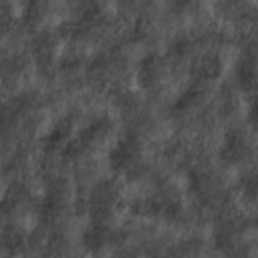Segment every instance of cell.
Returning <instances> with one entry per match:
<instances>
[{
	"instance_id": "cell-19",
	"label": "cell",
	"mask_w": 258,
	"mask_h": 258,
	"mask_svg": "<svg viewBox=\"0 0 258 258\" xmlns=\"http://www.w3.org/2000/svg\"><path fill=\"white\" fill-rule=\"evenodd\" d=\"M60 69L67 71V73H69V71H77V69H81V56H79V54H69V56H64Z\"/></svg>"
},
{
	"instance_id": "cell-14",
	"label": "cell",
	"mask_w": 258,
	"mask_h": 258,
	"mask_svg": "<svg viewBox=\"0 0 258 258\" xmlns=\"http://www.w3.org/2000/svg\"><path fill=\"white\" fill-rule=\"evenodd\" d=\"M24 234L14 226H2L0 228V252L16 254L24 246Z\"/></svg>"
},
{
	"instance_id": "cell-6",
	"label": "cell",
	"mask_w": 258,
	"mask_h": 258,
	"mask_svg": "<svg viewBox=\"0 0 258 258\" xmlns=\"http://www.w3.org/2000/svg\"><path fill=\"white\" fill-rule=\"evenodd\" d=\"M189 187H191V194L198 198V202L204 206H218L224 202V191L220 189V185L212 173L198 171V169L191 171Z\"/></svg>"
},
{
	"instance_id": "cell-13",
	"label": "cell",
	"mask_w": 258,
	"mask_h": 258,
	"mask_svg": "<svg viewBox=\"0 0 258 258\" xmlns=\"http://www.w3.org/2000/svg\"><path fill=\"white\" fill-rule=\"evenodd\" d=\"M236 81L240 85L242 91H252L254 89V83H256V64H254V52H252V46L248 50L246 56L240 58L238 67H236Z\"/></svg>"
},
{
	"instance_id": "cell-7",
	"label": "cell",
	"mask_w": 258,
	"mask_h": 258,
	"mask_svg": "<svg viewBox=\"0 0 258 258\" xmlns=\"http://www.w3.org/2000/svg\"><path fill=\"white\" fill-rule=\"evenodd\" d=\"M222 58L218 52H204L198 58H194L189 67V77L198 85H206L210 81H216L222 75Z\"/></svg>"
},
{
	"instance_id": "cell-4",
	"label": "cell",
	"mask_w": 258,
	"mask_h": 258,
	"mask_svg": "<svg viewBox=\"0 0 258 258\" xmlns=\"http://www.w3.org/2000/svg\"><path fill=\"white\" fill-rule=\"evenodd\" d=\"M119 185L115 179H101L89 194V214L95 222H105L113 216L119 204Z\"/></svg>"
},
{
	"instance_id": "cell-11",
	"label": "cell",
	"mask_w": 258,
	"mask_h": 258,
	"mask_svg": "<svg viewBox=\"0 0 258 258\" xmlns=\"http://www.w3.org/2000/svg\"><path fill=\"white\" fill-rule=\"evenodd\" d=\"M28 200V187L20 181L12 183L8 189H6V196L0 200V222L4 218H8L18 206H22L24 202Z\"/></svg>"
},
{
	"instance_id": "cell-5",
	"label": "cell",
	"mask_w": 258,
	"mask_h": 258,
	"mask_svg": "<svg viewBox=\"0 0 258 258\" xmlns=\"http://www.w3.org/2000/svg\"><path fill=\"white\" fill-rule=\"evenodd\" d=\"M252 155H254V147L246 131H242L240 127L228 129L220 147V159L228 165H236L252 159Z\"/></svg>"
},
{
	"instance_id": "cell-17",
	"label": "cell",
	"mask_w": 258,
	"mask_h": 258,
	"mask_svg": "<svg viewBox=\"0 0 258 258\" xmlns=\"http://www.w3.org/2000/svg\"><path fill=\"white\" fill-rule=\"evenodd\" d=\"M191 48H194V40L189 38V36H179V38H175L171 44H169V56L171 58H183L185 54H189L191 52Z\"/></svg>"
},
{
	"instance_id": "cell-20",
	"label": "cell",
	"mask_w": 258,
	"mask_h": 258,
	"mask_svg": "<svg viewBox=\"0 0 258 258\" xmlns=\"http://www.w3.org/2000/svg\"><path fill=\"white\" fill-rule=\"evenodd\" d=\"M194 4V0H171V10L173 12H185L189 10Z\"/></svg>"
},
{
	"instance_id": "cell-10",
	"label": "cell",
	"mask_w": 258,
	"mask_h": 258,
	"mask_svg": "<svg viewBox=\"0 0 258 258\" xmlns=\"http://www.w3.org/2000/svg\"><path fill=\"white\" fill-rule=\"evenodd\" d=\"M161 77H163V62H161V58H159L155 52L147 54V56L141 60L139 71H137L139 83H141L145 89H153V87H157V85L161 83Z\"/></svg>"
},
{
	"instance_id": "cell-18",
	"label": "cell",
	"mask_w": 258,
	"mask_h": 258,
	"mask_svg": "<svg viewBox=\"0 0 258 258\" xmlns=\"http://www.w3.org/2000/svg\"><path fill=\"white\" fill-rule=\"evenodd\" d=\"M240 189H242V194L246 196V200L254 202V198H256V175H254L252 171H248V173L242 175V179H240Z\"/></svg>"
},
{
	"instance_id": "cell-2",
	"label": "cell",
	"mask_w": 258,
	"mask_h": 258,
	"mask_svg": "<svg viewBox=\"0 0 258 258\" xmlns=\"http://www.w3.org/2000/svg\"><path fill=\"white\" fill-rule=\"evenodd\" d=\"M109 163L119 173H135L141 169V141L133 131H127L111 149Z\"/></svg>"
},
{
	"instance_id": "cell-15",
	"label": "cell",
	"mask_w": 258,
	"mask_h": 258,
	"mask_svg": "<svg viewBox=\"0 0 258 258\" xmlns=\"http://www.w3.org/2000/svg\"><path fill=\"white\" fill-rule=\"evenodd\" d=\"M202 87H204V85H198V83L189 85V87L175 99V103L171 105V111L183 113V111H189L194 105H198V101H200L202 95H204V89H202Z\"/></svg>"
},
{
	"instance_id": "cell-16",
	"label": "cell",
	"mask_w": 258,
	"mask_h": 258,
	"mask_svg": "<svg viewBox=\"0 0 258 258\" xmlns=\"http://www.w3.org/2000/svg\"><path fill=\"white\" fill-rule=\"evenodd\" d=\"M50 0H26L24 2V10H22V16H24V22L26 24H34L40 14L46 10Z\"/></svg>"
},
{
	"instance_id": "cell-1",
	"label": "cell",
	"mask_w": 258,
	"mask_h": 258,
	"mask_svg": "<svg viewBox=\"0 0 258 258\" xmlns=\"http://www.w3.org/2000/svg\"><path fill=\"white\" fill-rule=\"evenodd\" d=\"M131 212L135 216L147 218H163V220H177L181 214V204L169 191H157L149 198H137L131 202Z\"/></svg>"
},
{
	"instance_id": "cell-8",
	"label": "cell",
	"mask_w": 258,
	"mask_h": 258,
	"mask_svg": "<svg viewBox=\"0 0 258 258\" xmlns=\"http://www.w3.org/2000/svg\"><path fill=\"white\" fill-rule=\"evenodd\" d=\"M115 230H111L105 222H95L85 230L83 234V244L87 250L91 252H97V250H103L105 246H109L113 240H115Z\"/></svg>"
},
{
	"instance_id": "cell-3",
	"label": "cell",
	"mask_w": 258,
	"mask_h": 258,
	"mask_svg": "<svg viewBox=\"0 0 258 258\" xmlns=\"http://www.w3.org/2000/svg\"><path fill=\"white\" fill-rule=\"evenodd\" d=\"M111 129V119L109 117H97L91 123H87L81 133L73 139H69L62 147V157L67 159H77L81 155H85L97 141H101Z\"/></svg>"
},
{
	"instance_id": "cell-12",
	"label": "cell",
	"mask_w": 258,
	"mask_h": 258,
	"mask_svg": "<svg viewBox=\"0 0 258 258\" xmlns=\"http://www.w3.org/2000/svg\"><path fill=\"white\" fill-rule=\"evenodd\" d=\"M71 129H73V117H67V119H60L44 137L42 141V147L44 151L52 153L56 151L58 147H64V143L69 141V135H71Z\"/></svg>"
},
{
	"instance_id": "cell-9",
	"label": "cell",
	"mask_w": 258,
	"mask_h": 258,
	"mask_svg": "<svg viewBox=\"0 0 258 258\" xmlns=\"http://www.w3.org/2000/svg\"><path fill=\"white\" fill-rule=\"evenodd\" d=\"M54 46H56V40L50 32H38L32 36L30 40V52L36 60V64L40 69L52 64V58H54Z\"/></svg>"
}]
</instances>
